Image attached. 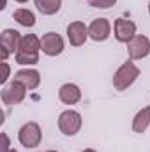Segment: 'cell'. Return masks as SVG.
Here are the masks:
<instances>
[{"label": "cell", "mask_w": 150, "mask_h": 152, "mask_svg": "<svg viewBox=\"0 0 150 152\" xmlns=\"http://www.w3.org/2000/svg\"><path fill=\"white\" fill-rule=\"evenodd\" d=\"M141 75V71H140V67L134 64V60H127V62H124L117 71H115V75H113V87H115V90H118V92H124V90H127L138 78Z\"/></svg>", "instance_id": "cell-1"}, {"label": "cell", "mask_w": 150, "mask_h": 152, "mask_svg": "<svg viewBox=\"0 0 150 152\" xmlns=\"http://www.w3.org/2000/svg\"><path fill=\"white\" fill-rule=\"evenodd\" d=\"M81 124H83L81 113L73 110V108L64 110L62 113L58 115V129H60V133L64 136H74V134H78L79 129H81Z\"/></svg>", "instance_id": "cell-2"}, {"label": "cell", "mask_w": 150, "mask_h": 152, "mask_svg": "<svg viewBox=\"0 0 150 152\" xmlns=\"http://www.w3.org/2000/svg\"><path fill=\"white\" fill-rule=\"evenodd\" d=\"M41 140H42V131H41V126L37 122H27L18 131V142L25 149H36V147H39Z\"/></svg>", "instance_id": "cell-3"}, {"label": "cell", "mask_w": 150, "mask_h": 152, "mask_svg": "<svg viewBox=\"0 0 150 152\" xmlns=\"http://www.w3.org/2000/svg\"><path fill=\"white\" fill-rule=\"evenodd\" d=\"M27 90L28 88L23 83H20L18 80L12 78V81L2 88V101H4V104H20V103H23L25 97H27Z\"/></svg>", "instance_id": "cell-4"}, {"label": "cell", "mask_w": 150, "mask_h": 152, "mask_svg": "<svg viewBox=\"0 0 150 152\" xmlns=\"http://www.w3.org/2000/svg\"><path fill=\"white\" fill-rule=\"evenodd\" d=\"M129 60H141L150 55V39L143 34H136L127 42Z\"/></svg>", "instance_id": "cell-5"}, {"label": "cell", "mask_w": 150, "mask_h": 152, "mask_svg": "<svg viewBox=\"0 0 150 152\" xmlns=\"http://www.w3.org/2000/svg\"><path fill=\"white\" fill-rule=\"evenodd\" d=\"M20 41L21 36L18 30L14 28H5L0 36V53H2V62L7 60V57L11 53H16L18 48H20Z\"/></svg>", "instance_id": "cell-6"}, {"label": "cell", "mask_w": 150, "mask_h": 152, "mask_svg": "<svg viewBox=\"0 0 150 152\" xmlns=\"http://www.w3.org/2000/svg\"><path fill=\"white\" fill-rule=\"evenodd\" d=\"M64 48H66L64 37L57 32H48L41 37V51L46 57H57L64 51Z\"/></svg>", "instance_id": "cell-7"}, {"label": "cell", "mask_w": 150, "mask_h": 152, "mask_svg": "<svg viewBox=\"0 0 150 152\" xmlns=\"http://www.w3.org/2000/svg\"><path fill=\"white\" fill-rule=\"evenodd\" d=\"M113 36L118 42L127 44L136 36V23L131 20H125V18H117L113 23Z\"/></svg>", "instance_id": "cell-8"}, {"label": "cell", "mask_w": 150, "mask_h": 152, "mask_svg": "<svg viewBox=\"0 0 150 152\" xmlns=\"http://www.w3.org/2000/svg\"><path fill=\"white\" fill-rule=\"evenodd\" d=\"M111 36V23L106 18H95L88 25V37L95 42H103Z\"/></svg>", "instance_id": "cell-9"}, {"label": "cell", "mask_w": 150, "mask_h": 152, "mask_svg": "<svg viewBox=\"0 0 150 152\" xmlns=\"http://www.w3.org/2000/svg\"><path fill=\"white\" fill-rule=\"evenodd\" d=\"M66 34H67V41L71 42V46L78 48V46H83L87 42V39H88V27L83 21H73V23L67 25Z\"/></svg>", "instance_id": "cell-10"}, {"label": "cell", "mask_w": 150, "mask_h": 152, "mask_svg": "<svg viewBox=\"0 0 150 152\" xmlns=\"http://www.w3.org/2000/svg\"><path fill=\"white\" fill-rule=\"evenodd\" d=\"M14 80H18L20 83H23L28 90H36L39 85H41V73L37 69H20L14 73Z\"/></svg>", "instance_id": "cell-11"}, {"label": "cell", "mask_w": 150, "mask_h": 152, "mask_svg": "<svg viewBox=\"0 0 150 152\" xmlns=\"http://www.w3.org/2000/svg\"><path fill=\"white\" fill-rule=\"evenodd\" d=\"M58 99L64 104H76L81 101V88L76 83H64L58 88Z\"/></svg>", "instance_id": "cell-12"}, {"label": "cell", "mask_w": 150, "mask_h": 152, "mask_svg": "<svg viewBox=\"0 0 150 152\" xmlns=\"http://www.w3.org/2000/svg\"><path fill=\"white\" fill-rule=\"evenodd\" d=\"M150 127V104H147L145 108H141L133 118V131L136 134H143L147 133V129Z\"/></svg>", "instance_id": "cell-13"}, {"label": "cell", "mask_w": 150, "mask_h": 152, "mask_svg": "<svg viewBox=\"0 0 150 152\" xmlns=\"http://www.w3.org/2000/svg\"><path fill=\"white\" fill-rule=\"evenodd\" d=\"M18 51H21V53H41V39L36 34L21 36Z\"/></svg>", "instance_id": "cell-14"}, {"label": "cell", "mask_w": 150, "mask_h": 152, "mask_svg": "<svg viewBox=\"0 0 150 152\" xmlns=\"http://www.w3.org/2000/svg\"><path fill=\"white\" fill-rule=\"evenodd\" d=\"M34 4H36V9L44 16H53L62 7V0H34Z\"/></svg>", "instance_id": "cell-15"}, {"label": "cell", "mask_w": 150, "mask_h": 152, "mask_svg": "<svg viewBox=\"0 0 150 152\" xmlns=\"http://www.w3.org/2000/svg\"><path fill=\"white\" fill-rule=\"evenodd\" d=\"M12 18L21 25V27H27V28H32L36 25V14L30 11V9H25V7H20L12 12Z\"/></svg>", "instance_id": "cell-16"}, {"label": "cell", "mask_w": 150, "mask_h": 152, "mask_svg": "<svg viewBox=\"0 0 150 152\" xmlns=\"http://www.w3.org/2000/svg\"><path fill=\"white\" fill-rule=\"evenodd\" d=\"M14 60L16 64L20 66H36L39 62V53H21V51H16L14 53Z\"/></svg>", "instance_id": "cell-17"}, {"label": "cell", "mask_w": 150, "mask_h": 152, "mask_svg": "<svg viewBox=\"0 0 150 152\" xmlns=\"http://www.w3.org/2000/svg\"><path fill=\"white\" fill-rule=\"evenodd\" d=\"M88 2L95 9H110V7H113L117 4V0H88Z\"/></svg>", "instance_id": "cell-18"}, {"label": "cell", "mask_w": 150, "mask_h": 152, "mask_svg": "<svg viewBox=\"0 0 150 152\" xmlns=\"http://www.w3.org/2000/svg\"><path fill=\"white\" fill-rule=\"evenodd\" d=\"M0 66H2V76H0V85H5V83H7V80H9V76H11V66H9L7 62H2Z\"/></svg>", "instance_id": "cell-19"}, {"label": "cell", "mask_w": 150, "mask_h": 152, "mask_svg": "<svg viewBox=\"0 0 150 152\" xmlns=\"http://www.w3.org/2000/svg\"><path fill=\"white\" fill-rule=\"evenodd\" d=\"M2 140H4V145H2V152H9L11 151V145H9V136L5 133H2Z\"/></svg>", "instance_id": "cell-20"}, {"label": "cell", "mask_w": 150, "mask_h": 152, "mask_svg": "<svg viewBox=\"0 0 150 152\" xmlns=\"http://www.w3.org/2000/svg\"><path fill=\"white\" fill-rule=\"evenodd\" d=\"M5 5H7V0H2V5H0V9H5Z\"/></svg>", "instance_id": "cell-21"}, {"label": "cell", "mask_w": 150, "mask_h": 152, "mask_svg": "<svg viewBox=\"0 0 150 152\" xmlns=\"http://www.w3.org/2000/svg\"><path fill=\"white\" fill-rule=\"evenodd\" d=\"M81 152H95L94 149H85V151H81Z\"/></svg>", "instance_id": "cell-22"}, {"label": "cell", "mask_w": 150, "mask_h": 152, "mask_svg": "<svg viewBox=\"0 0 150 152\" xmlns=\"http://www.w3.org/2000/svg\"><path fill=\"white\" fill-rule=\"evenodd\" d=\"M16 2H20V4H27L28 0H16Z\"/></svg>", "instance_id": "cell-23"}, {"label": "cell", "mask_w": 150, "mask_h": 152, "mask_svg": "<svg viewBox=\"0 0 150 152\" xmlns=\"http://www.w3.org/2000/svg\"><path fill=\"white\" fill-rule=\"evenodd\" d=\"M9 152H18V151H14V149H11V151H9Z\"/></svg>", "instance_id": "cell-24"}, {"label": "cell", "mask_w": 150, "mask_h": 152, "mask_svg": "<svg viewBox=\"0 0 150 152\" xmlns=\"http://www.w3.org/2000/svg\"><path fill=\"white\" fill-rule=\"evenodd\" d=\"M149 14H150V2H149Z\"/></svg>", "instance_id": "cell-25"}, {"label": "cell", "mask_w": 150, "mask_h": 152, "mask_svg": "<svg viewBox=\"0 0 150 152\" xmlns=\"http://www.w3.org/2000/svg\"><path fill=\"white\" fill-rule=\"evenodd\" d=\"M46 152H58V151H46Z\"/></svg>", "instance_id": "cell-26"}]
</instances>
